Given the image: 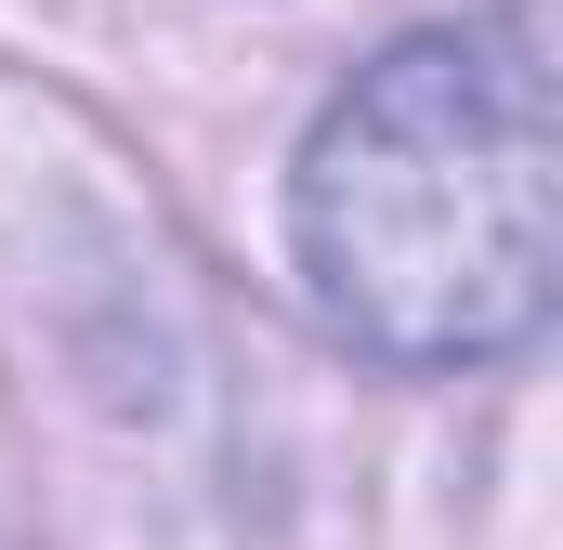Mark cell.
Returning a JSON list of instances; mask_svg holds the SVG:
<instances>
[{"label":"cell","instance_id":"6da1fadb","mask_svg":"<svg viewBox=\"0 0 563 550\" xmlns=\"http://www.w3.org/2000/svg\"><path fill=\"white\" fill-rule=\"evenodd\" d=\"M301 301L367 367H498L551 328V66L525 26H420L288 157Z\"/></svg>","mask_w":563,"mask_h":550}]
</instances>
